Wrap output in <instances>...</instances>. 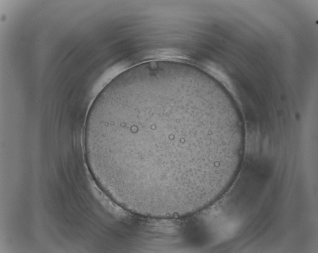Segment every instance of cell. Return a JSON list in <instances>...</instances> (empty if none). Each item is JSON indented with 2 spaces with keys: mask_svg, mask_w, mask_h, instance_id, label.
<instances>
[{
  "mask_svg": "<svg viewBox=\"0 0 318 253\" xmlns=\"http://www.w3.org/2000/svg\"><path fill=\"white\" fill-rule=\"evenodd\" d=\"M179 75L119 76L89 111L86 151L97 181L121 207L177 218L208 206L235 174L244 123Z\"/></svg>",
  "mask_w": 318,
  "mask_h": 253,
  "instance_id": "cell-1",
  "label": "cell"
}]
</instances>
